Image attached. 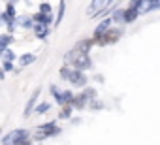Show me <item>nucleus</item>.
Wrapping results in <instances>:
<instances>
[{
    "label": "nucleus",
    "mask_w": 160,
    "mask_h": 145,
    "mask_svg": "<svg viewBox=\"0 0 160 145\" xmlns=\"http://www.w3.org/2000/svg\"><path fill=\"white\" fill-rule=\"evenodd\" d=\"M13 25L28 30V28H32V27H34V21H32V17H30V15H15Z\"/></svg>",
    "instance_id": "0eeeda50"
},
{
    "label": "nucleus",
    "mask_w": 160,
    "mask_h": 145,
    "mask_svg": "<svg viewBox=\"0 0 160 145\" xmlns=\"http://www.w3.org/2000/svg\"><path fill=\"white\" fill-rule=\"evenodd\" d=\"M138 15H139V12L134 6H128L126 10H122V23H132L138 19Z\"/></svg>",
    "instance_id": "1a4fd4ad"
},
{
    "label": "nucleus",
    "mask_w": 160,
    "mask_h": 145,
    "mask_svg": "<svg viewBox=\"0 0 160 145\" xmlns=\"http://www.w3.org/2000/svg\"><path fill=\"white\" fill-rule=\"evenodd\" d=\"M121 36H122V27H117V28L109 27V28L102 34V38L96 40L94 43L100 45V47H104V45H108V43H117V42L121 40Z\"/></svg>",
    "instance_id": "20e7f679"
},
{
    "label": "nucleus",
    "mask_w": 160,
    "mask_h": 145,
    "mask_svg": "<svg viewBox=\"0 0 160 145\" xmlns=\"http://www.w3.org/2000/svg\"><path fill=\"white\" fill-rule=\"evenodd\" d=\"M109 21H115V23H122V10H115L113 17H111Z\"/></svg>",
    "instance_id": "a878e982"
},
{
    "label": "nucleus",
    "mask_w": 160,
    "mask_h": 145,
    "mask_svg": "<svg viewBox=\"0 0 160 145\" xmlns=\"http://www.w3.org/2000/svg\"><path fill=\"white\" fill-rule=\"evenodd\" d=\"M40 94H42V87H38V89H34V92L30 94V98L27 100V106H25V111H23V117H30L32 113H34V108H36V102H38V98H40Z\"/></svg>",
    "instance_id": "423d86ee"
},
{
    "label": "nucleus",
    "mask_w": 160,
    "mask_h": 145,
    "mask_svg": "<svg viewBox=\"0 0 160 145\" xmlns=\"http://www.w3.org/2000/svg\"><path fill=\"white\" fill-rule=\"evenodd\" d=\"M49 91H51V94L55 96V102L58 104V102H60V94H62V91H60L57 85H51V87H49Z\"/></svg>",
    "instance_id": "5701e85b"
},
{
    "label": "nucleus",
    "mask_w": 160,
    "mask_h": 145,
    "mask_svg": "<svg viewBox=\"0 0 160 145\" xmlns=\"http://www.w3.org/2000/svg\"><path fill=\"white\" fill-rule=\"evenodd\" d=\"M72 117V108L70 106H62L58 111V119H70Z\"/></svg>",
    "instance_id": "412c9836"
},
{
    "label": "nucleus",
    "mask_w": 160,
    "mask_h": 145,
    "mask_svg": "<svg viewBox=\"0 0 160 145\" xmlns=\"http://www.w3.org/2000/svg\"><path fill=\"white\" fill-rule=\"evenodd\" d=\"M32 28H34V34H36L40 40H45V38H47V34H49V27H43V25H34Z\"/></svg>",
    "instance_id": "dca6fc26"
},
{
    "label": "nucleus",
    "mask_w": 160,
    "mask_h": 145,
    "mask_svg": "<svg viewBox=\"0 0 160 145\" xmlns=\"http://www.w3.org/2000/svg\"><path fill=\"white\" fill-rule=\"evenodd\" d=\"M51 12H53V8H51V4H49V2H42V4H40V12H38V13L51 15Z\"/></svg>",
    "instance_id": "4be33fe9"
},
{
    "label": "nucleus",
    "mask_w": 160,
    "mask_h": 145,
    "mask_svg": "<svg viewBox=\"0 0 160 145\" xmlns=\"http://www.w3.org/2000/svg\"><path fill=\"white\" fill-rule=\"evenodd\" d=\"M2 25H6V19H4V15H2V13H0V27H2Z\"/></svg>",
    "instance_id": "c85d7f7f"
},
{
    "label": "nucleus",
    "mask_w": 160,
    "mask_h": 145,
    "mask_svg": "<svg viewBox=\"0 0 160 145\" xmlns=\"http://www.w3.org/2000/svg\"><path fill=\"white\" fill-rule=\"evenodd\" d=\"M15 145H30V141H28V139H25V141H19V143H15Z\"/></svg>",
    "instance_id": "7c9ffc66"
},
{
    "label": "nucleus",
    "mask_w": 160,
    "mask_h": 145,
    "mask_svg": "<svg viewBox=\"0 0 160 145\" xmlns=\"http://www.w3.org/2000/svg\"><path fill=\"white\" fill-rule=\"evenodd\" d=\"M13 42V36L10 34H0V55H2L6 49H10V43Z\"/></svg>",
    "instance_id": "4468645a"
},
{
    "label": "nucleus",
    "mask_w": 160,
    "mask_h": 145,
    "mask_svg": "<svg viewBox=\"0 0 160 145\" xmlns=\"http://www.w3.org/2000/svg\"><path fill=\"white\" fill-rule=\"evenodd\" d=\"M81 96H83L87 102H91V100H96V89H92V87H85V91L81 92Z\"/></svg>",
    "instance_id": "6ab92c4d"
},
{
    "label": "nucleus",
    "mask_w": 160,
    "mask_h": 145,
    "mask_svg": "<svg viewBox=\"0 0 160 145\" xmlns=\"http://www.w3.org/2000/svg\"><path fill=\"white\" fill-rule=\"evenodd\" d=\"M87 100L81 96V94H77V96H73V100H72V104H70V108L72 109H85L87 108Z\"/></svg>",
    "instance_id": "f8f14e48"
},
{
    "label": "nucleus",
    "mask_w": 160,
    "mask_h": 145,
    "mask_svg": "<svg viewBox=\"0 0 160 145\" xmlns=\"http://www.w3.org/2000/svg\"><path fill=\"white\" fill-rule=\"evenodd\" d=\"M30 17H32V21H34V25H43V27H49V25H53V17H51V15L34 13V15H30Z\"/></svg>",
    "instance_id": "9d476101"
},
{
    "label": "nucleus",
    "mask_w": 160,
    "mask_h": 145,
    "mask_svg": "<svg viewBox=\"0 0 160 145\" xmlns=\"http://www.w3.org/2000/svg\"><path fill=\"white\" fill-rule=\"evenodd\" d=\"M109 27H111V21H109V19H104V21H102V23H100V25L94 28V38H92V42L100 40V38H102V34H104V32H106Z\"/></svg>",
    "instance_id": "9b49d317"
},
{
    "label": "nucleus",
    "mask_w": 160,
    "mask_h": 145,
    "mask_svg": "<svg viewBox=\"0 0 160 145\" xmlns=\"http://www.w3.org/2000/svg\"><path fill=\"white\" fill-rule=\"evenodd\" d=\"M94 45V42H92V38H83V40H79L77 43H75V51H79V53H85V55H89V51H91V47Z\"/></svg>",
    "instance_id": "6e6552de"
},
{
    "label": "nucleus",
    "mask_w": 160,
    "mask_h": 145,
    "mask_svg": "<svg viewBox=\"0 0 160 145\" xmlns=\"http://www.w3.org/2000/svg\"><path fill=\"white\" fill-rule=\"evenodd\" d=\"M0 136H2V132H0Z\"/></svg>",
    "instance_id": "473e14b6"
},
{
    "label": "nucleus",
    "mask_w": 160,
    "mask_h": 145,
    "mask_svg": "<svg viewBox=\"0 0 160 145\" xmlns=\"http://www.w3.org/2000/svg\"><path fill=\"white\" fill-rule=\"evenodd\" d=\"M64 12H66V2L62 0V2H58V15H57V19H55V27L60 25V21H62V17H64Z\"/></svg>",
    "instance_id": "aec40b11"
},
{
    "label": "nucleus",
    "mask_w": 160,
    "mask_h": 145,
    "mask_svg": "<svg viewBox=\"0 0 160 145\" xmlns=\"http://www.w3.org/2000/svg\"><path fill=\"white\" fill-rule=\"evenodd\" d=\"M49 108H51V106H49L47 102H43V104L36 106V108H34V111H36L38 115H42V113H47V111H49Z\"/></svg>",
    "instance_id": "393cba45"
},
{
    "label": "nucleus",
    "mask_w": 160,
    "mask_h": 145,
    "mask_svg": "<svg viewBox=\"0 0 160 145\" xmlns=\"http://www.w3.org/2000/svg\"><path fill=\"white\" fill-rule=\"evenodd\" d=\"M2 57H4V62H13V60H15V53H13L12 49H6V51L2 53Z\"/></svg>",
    "instance_id": "b1692460"
},
{
    "label": "nucleus",
    "mask_w": 160,
    "mask_h": 145,
    "mask_svg": "<svg viewBox=\"0 0 160 145\" xmlns=\"http://www.w3.org/2000/svg\"><path fill=\"white\" fill-rule=\"evenodd\" d=\"M13 70V64L12 62H4L2 64V72H12Z\"/></svg>",
    "instance_id": "cd10ccee"
},
{
    "label": "nucleus",
    "mask_w": 160,
    "mask_h": 145,
    "mask_svg": "<svg viewBox=\"0 0 160 145\" xmlns=\"http://www.w3.org/2000/svg\"><path fill=\"white\" fill-rule=\"evenodd\" d=\"M64 60L70 62V64H72L75 70H79V72L92 68V60H91V57L85 55V53H79V51H75V49H70V51L64 55Z\"/></svg>",
    "instance_id": "f257e3e1"
},
{
    "label": "nucleus",
    "mask_w": 160,
    "mask_h": 145,
    "mask_svg": "<svg viewBox=\"0 0 160 145\" xmlns=\"http://www.w3.org/2000/svg\"><path fill=\"white\" fill-rule=\"evenodd\" d=\"M60 134V128L55 124V121H51V122H45V124H40L36 130H34V139L36 141H43V139H49V138H53V136H58Z\"/></svg>",
    "instance_id": "7ed1b4c3"
},
{
    "label": "nucleus",
    "mask_w": 160,
    "mask_h": 145,
    "mask_svg": "<svg viewBox=\"0 0 160 145\" xmlns=\"http://www.w3.org/2000/svg\"><path fill=\"white\" fill-rule=\"evenodd\" d=\"M0 79H4V72H2V68H0Z\"/></svg>",
    "instance_id": "2f4dec72"
},
{
    "label": "nucleus",
    "mask_w": 160,
    "mask_h": 145,
    "mask_svg": "<svg viewBox=\"0 0 160 145\" xmlns=\"http://www.w3.org/2000/svg\"><path fill=\"white\" fill-rule=\"evenodd\" d=\"M94 79H96V81H100V83H102V81H104V78H102V76H100V74H96V76H94Z\"/></svg>",
    "instance_id": "c756f323"
},
{
    "label": "nucleus",
    "mask_w": 160,
    "mask_h": 145,
    "mask_svg": "<svg viewBox=\"0 0 160 145\" xmlns=\"http://www.w3.org/2000/svg\"><path fill=\"white\" fill-rule=\"evenodd\" d=\"M34 60H36V55H34V53H25V55H21V57H19V66H21V68L30 66Z\"/></svg>",
    "instance_id": "2eb2a0df"
},
{
    "label": "nucleus",
    "mask_w": 160,
    "mask_h": 145,
    "mask_svg": "<svg viewBox=\"0 0 160 145\" xmlns=\"http://www.w3.org/2000/svg\"><path fill=\"white\" fill-rule=\"evenodd\" d=\"M30 138V130H25V128H17V130H12L10 134H6L2 138V145H15L19 141H25Z\"/></svg>",
    "instance_id": "39448f33"
},
{
    "label": "nucleus",
    "mask_w": 160,
    "mask_h": 145,
    "mask_svg": "<svg viewBox=\"0 0 160 145\" xmlns=\"http://www.w3.org/2000/svg\"><path fill=\"white\" fill-rule=\"evenodd\" d=\"M60 78L64 81H70L72 85L75 87H87V76H85V72H79V70H72L68 66H62L60 68Z\"/></svg>",
    "instance_id": "f03ea898"
},
{
    "label": "nucleus",
    "mask_w": 160,
    "mask_h": 145,
    "mask_svg": "<svg viewBox=\"0 0 160 145\" xmlns=\"http://www.w3.org/2000/svg\"><path fill=\"white\" fill-rule=\"evenodd\" d=\"M2 15H4L6 23H13V19H15V4L13 2H8L6 4V12Z\"/></svg>",
    "instance_id": "ddd939ff"
},
{
    "label": "nucleus",
    "mask_w": 160,
    "mask_h": 145,
    "mask_svg": "<svg viewBox=\"0 0 160 145\" xmlns=\"http://www.w3.org/2000/svg\"><path fill=\"white\" fill-rule=\"evenodd\" d=\"M87 106H91V109H102V108H104V104H102L98 98H96V100H91Z\"/></svg>",
    "instance_id": "bb28decb"
},
{
    "label": "nucleus",
    "mask_w": 160,
    "mask_h": 145,
    "mask_svg": "<svg viewBox=\"0 0 160 145\" xmlns=\"http://www.w3.org/2000/svg\"><path fill=\"white\" fill-rule=\"evenodd\" d=\"M73 96H75V94H73L72 91H62V94H60V102H58V104H60V106H70L72 100H73Z\"/></svg>",
    "instance_id": "f3484780"
},
{
    "label": "nucleus",
    "mask_w": 160,
    "mask_h": 145,
    "mask_svg": "<svg viewBox=\"0 0 160 145\" xmlns=\"http://www.w3.org/2000/svg\"><path fill=\"white\" fill-rule=\"evenodd\" d=\"M141 12L139 13H143V12H154V10H158L160 8V2H158V0H151V2H143L141 4Z\"/></svg>",
    "instance_id": "a211bd4d"
}]
</instances>
